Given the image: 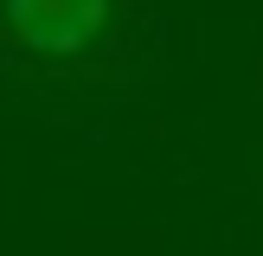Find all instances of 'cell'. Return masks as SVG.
I'll use <instances>...</instances> for the list:
<instances>
[{"label": "cell", "instance_id": "obj_1", "mask_svg": "<svg viewBox=\"0 0 263 256\" xmlns=\"http://www.w3.org/2000/svg\"><path fill=\"white\" fill-rule=\"evenodd\" d=\"M103 19H109V0H0V26L45 58L84 51L103 32Z\"/></svg>", "mask_w": 263, "mask_h": 256}]
</instances>
